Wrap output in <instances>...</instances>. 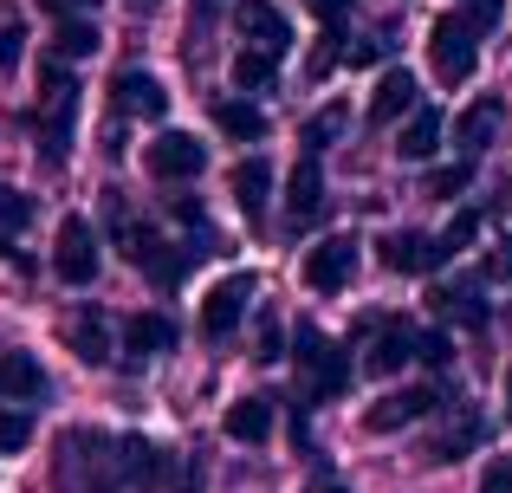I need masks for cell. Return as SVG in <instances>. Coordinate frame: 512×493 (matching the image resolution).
I'll list each match as a JSON object with an SVG mask.
<instances>
[{
  "label": "cell",
  "mask_w": 512,
  "mask_h": 493,
  "mask_svg": "<svg viewBox=\"0 0 512 493\" xmlns=\"http://www.w3.org/2000/svg\"><path fill=\"white\" fill-rule=\"evenodd\" d=\"M428 59H435V78L441 85H467L480 65V46H474V26L467 20H435L428 26Z\"/></svg>",
  "instance_id": "cell-1"
},
{
  "label": "cell",
  "mask_w": 512,
  "mask_h": 493,
  "mask_svg": "<svg viewBox=\"0 0 512 493\" xmlns=\"http://www.w3.org/2000/svg\"><path fill=\"white\" fill-rule=\"evenodd\" d=\"M26 442H33V422L20 409H0V455H20Z\"/></svg>",
  "instance_id": "cell-31"
},
{
  "label": "cell",
  "mask_w": 512,
  "mask_h": 493,
  "mask_svg": "<svg viewBox=\"0 0 512 493\" xmlns=\"http://www.w3.org/2000/svg\"><path fill=\"white\" fill-rule=\"evenodd\" d=\"M409 357H415V331L409 325H383V331H376V344L363 351V370H370V377H396Z\"/></svg>",
  "instance_id": "cell-16"
},
{
  "label": "cell",
  "mask_w": 512,
  "mask_h": 493,
  "mask_svg": "<svg viewBox=\"0 0 512 493\" xmlns=\"http://www.w3.org/2000/svg\"><path fill=\"white\" fill-rule=\"evenodd\" d=\"M39 7H52V13H65V20H85V13H91V0H39Z\"/></svg>",
  "instance_id": "cell-36"
},
{
  "label": "cell",
  "mask_w": 512,
  "mask_h": 493,
  "mask_svg": "<svg viewBox=\"0 0 512 493\" xmlns=\"http://www.w3.org/2000/svg\"><path fill=\"white\" fill-rule=\"evenodd\" d=\"M46 396V370L33 351H0V403H33Z\"/></svg>",
  "instance_id": "cell-14"
},
{
  "label": "cell",
  "mask_w": 512,
  "mask_h": 493,
  "mask_svg": "<svg viewBox=\"0 0 512 493\" xmlns=\"http://www.w3.org/2000/svg\"><path fill=\"white\" fill-rule=\"evenodd\" d=\"M20 52H26V26L20 20H0V72H13Z\"/></svg>",
  "instance_id": "cell-33"
},
{
  "label": "cell",
  "mask_w": 512,
  "mask_h": 493,
  "mask_svg": "<svg viewBox=\"0 0 512 493\" xmlns=\"http://www.w3.org/2000/svg\"><path fill=\"white\" fill-rule=\"evenodd\" d=\"M500 117H506V104H500V98H480V104H467V111L454 117V143H461L467 156H474V150H487V137L500 130Z\"/></svg>",
  "instance_id": "cell-17"
},
{
  "label": "cell",
  "mask_w": 512,
  "mask_h": 493,
  "mask_svg": "<svg viewBox=\"0 0 512 493\" xmlns=\"http://www.w3.org/2000/svg\"><path fill=\"white\" fill-rule=\"evenodd\" d=\"M201 7H214V0H201Z\"/></svg>",
  "instance_id": "cell-41"
},
{
  "label": "cell",
  "mask_w": 512,
  "mask_h": 493,
  "mask_svg": "<svg viewBox=\"0 0 512 493\" xmlns=\"http://www.w3.org/2000/svg\"><path fill=\"white\" fill-rule=\"evenodd\" d=\"M111 98H117V111H124V117H163V111H169L163 78L137 72V65H124V72L111 78Z\"/></svg>",
  "instance_id": "cell-10"
},
{
  "label": "cell",
  "mask_w": 512,
  "mask_h": 493,
  "mask_svg": "<svg viewBox=\"0 0 512 493\" xmlns=\"http://www.w3.org/2000/svg\"><path fill=\"white\" fill-rule=\"evenodd\" d=\"M480 493H512V468H506V461H493V468L480 474Z\"/></svg>",
  "instance_id": "cell-35"
},
{
  "label": "cell",
  "mask_w": 512,
  "mask_h": 493,
  "mask_svg": "<svg viewBox=\"0 0 512 493\" xmlns=\"http://www.w3.org/2000/svg\"><path fill=\"white\" fill-rule=\"evenodd\" d=\"M292 351H299V370L312 377V396H318V403H331V396H338L344 383H350V357L325 338V331L299 325V344H292Z\"/></svg>",
  "instance_id": "cell-2"
},
{
  "label": "cell",
  "mask_w": 512,
  "mask_h": 493,
  "mask_svg": "<svg viewBox=\"0 0 512 493\" xmlns=\"http://www.w3.org/2000/svg\"><path fill=\"white\" fill-rule=\"evenodd\" d=\"M448 260V253H441V241H428V234H389L383 241V266L389 273H435V266Z\"/></svg>",
  "instance_id": "cell-13"
},
{
  "label": "cell",
  "mask_w": 512,
  "mask_h": 493,
  "mask_svg": "<svg viewBox=\"0 0 512 493\" xmlns=\"http://www.w3.org/2000/svg\"><path fill=\"white\" fill-rule=\"evenodd\" d=\"M72 111H78V85L52 65L46 72V163H65V143H72Z\"/></svg>",
  "instance_id": "cell-8"
},
{
  "label": "cell",
  "mask_w": 512,
  "mask_h": 493,
  "mask_svg": "<svg viewBox=\"0 0 512 493\" xmlns=\"http://www.w3.org/2000/svg\"><path fill=\"white\" fill-rule=\"evenodd\" d=\"M474 234H480V215H474V208H461V215H454V221H448V234H441V253H454V247H467V241H474Z\"/></svg>",
  "instance_id": "cell-34"
},
{
  "label": "cell",
  "mask_w": 512,
  "mask_h": 493,
  "mask_svg": "<svg viewBox=\"0 0 512 493\" xmlns=\"http://www.w3.org/2000/svg\"><path fill=\"white\" fill-rule=\"evenodd\" d=\"M273 72H279V59H266V52H253V46H240V52H234V85H240V91L273 85Z\"/></svg>",
  "instance_id": "cell-25"
},
{
  "label": "cell",
  "mask_w": 512,
  "mask_h": 493,
  "mask_svg": "<svg viewBox=\"0 0 512 493\" xmlns=\"http://www.w3.org/2000/svg\"><path fill=\"white\" fill-rule=\"evenodd\" d=\"M227 189H234V202H240V215H260L266 208V189H273V169H266V156H247V163L234 169V182H227Z\"/></svg>",
  "instance_id": "cell-21"
},
{
  "label": "cell",
  "mask_w": 512,
  "mask_h": 493,
  "mask_svg": "<svg viewBox=\"0 0 512 493\" xmlns=\"http://www.w3.org/2000/svg\"><path fill=\"white\" fill-rule=\"evenodd\" d=\"M506 416H512V370H506Z\"/></svg>",
  "instance_id": "cell-39"
},
{
  "label": "cell",
  "mask_w": 512,
  "mask_h": 493,
  "mask_svg": "<svg viewBox=\"0 0 512 493\" xmlns=\"http://www.w3.org/2000/svg\"><path fill=\"white\" fill-rule=\"evenodd\" d=\"M247 299H253V273H227L221 286L201 299V331H208V338H227V331L247 318Z\"/></svg>",
  "instance_id": "cell-7"
},
{
  "label": "cell",
  "mask_w": 512,
  "mask_h": 493,
  "mask_svg": "<svg viewBox=\"0 0 512 493\" xmlns=\"http://www.w3.org/2000/svg\"><path fill=\"white\" fill-rule=\"evenodd\" d=\"M435 143H441V111H409V124H402V137H396V156L402 163H428Z\"/></svg>",
  "instance_id": "cell-19"
},
{
  "label": "cell",
  "mask_w": 512,
  "mask_h": 493,
  "mask_svg": "<svg viewBox=\"0 0 512 493\" xmlns=\"http://www.w3.org/2000/svg\"><path fill=\"white\" fill-rule=\"evenodd\" d=\"M130 7H156V0H130Z\"/></svg>",
  "instance_id": "cell-40"
},
{
  "label": "cell",
  "mask_w": 512,
  "mask_h": 493,
  "mask_svg": "<svg viewBox=\"0 0 512 493\" xmlns=\"http://www.w3.org/2000/svg\"><path fill=\"white\" fill-rule=\"evenodd\" d=\"M435 312L461 318L467 331H480V325H487V299H480V286H441V292H435Z\"/></svg>",
  "instance_id": "cell-23"
},
{
  "label": "cell",
  "mask_w": 512,
  "mask_h": 493,
  "mask_svg": "<svg viewBox=\"0 0 512 493\" xmlns=\"http://www.w3.org/2000/svg\"><path fill=\"white\" fill-rule=\"evenodd\" d=\"M402 111H415V78H409V65H389V72L376 78V98H370V124H396Z\"/></svg>",
  "instance_id": "cell-15"
},
{
  "label": "cell",
  "mask_w": 512,
  "mask_h": 493,
  "mask_svg": "<svg viewBox=\"0 0 512 493\" xmlns=\"http://www.w3.org/2000/svg\"><path fill=\"white\" fill-rule=\"evenodd\" d=\"M214 124H221L234 143H253V137H266V111H260V104H240V98L214 104Z\"/></svg>",
  "instance_id": "cell-22"
},
{
  "label": "cell",
  "mask_w": 512,
  "mask_h": 493,
  "mask_svg": "<svg viewBox=\"0 0 512 493\" xmlns=\"http://www.w3.org/2000/svg\"><path fill=\"white\" fill-rule=\"evenodd\" d=\"M500 20V0H474V26H493Z\"/></svg>",
  "instance_id": "cell-38"
},
{
  "label": "cell",
  "mask_w": 512,
  "mask_h": 493,
  "mask_svg": "<svg viewBox=\"0 0 512 493\" xmlns=\"http://www.w3.org/2000/svg\"><path fill=\"white\" fill-rule=\"evenodd\" d=\"M350 124V111H344V104H325V111H318L312 117V124H305V156H318V150H331V137H338V130Z\"/></svg>",
  "instance_id": "cell-26"
},
{
  "label": "cell",
  "mask_w": 512,
  "mask_h": 493,
  "mask_svg": "<svg viewBox=\"0 0 512 493\" xmlns=\"http://www.w3.org/2000/svg\"><path fill=\"white\" fill-rule=\"evenodd\" d=\"M474 442H480V416H461V429H448V435H441V442L428 448V461H461Z\"/></svg>",
  "instance_id": "cell-27"
},
{
  "label": "cell",
  "mask_w": 512,
  "mask_h": 493,
  "mask_svg": "<svg viewBox=\"0 0 512 493\" xmlns=\"http://www.w3.org/2000/svg\"><path fill=\"white\" fill-rule=\"evenodd\" d=\"M91 46H98V26L91 20H59V52L65 59H85Z\"/></svg>",
  "instance_id": "cell-28"
},
{
  "label": "cell",
  "mask_w": 512,
  "mask_h": 493,
  "mask_svg": "<svg viewBox=\"0 0 512 493\" xmlns=\"http://www.w3.org/2000/svg\"><path fill=\"white\" fill-rule=\"evenodd\" d=\"M467 182H474V163L435 169V176H428V195H441V202H454V195H467Z\"/></svg>",
  "instance_id": "cell-30"
},
{
  "label": "cell",
  "mask_w": 512,
  "mask_h": 493,
  "mask_svg": "<svg viewBox=\"0 0 512 493\" xmlns=\"http://www.w3.org/2000/svg\"><path fill=\"white\" fill-rule=\"evenodd\" d=\"M234 26H240V39H247L253 52H266V59H279V52L292 46V26H286V13H279L273 0H240Z\"/></svg>",
  "instance_id": "cell-5"
},
{
  "label": "cell",
  "mask_w": 512,
  "mask_h": 493,
  "mask_svg": "<svg viewBox=\"0 0 512 493\" xmlns=\"http://www.w3.org/2000/svg\"><path fill=\"white\" fill-rule=\"evenodd\" d=\"M350 273H357V241L350 234H331V241H318L305 253V286L312 292H344Z\"/></svg>",
  "instance_id": "cell-6"
},
{
  "label": "cell",
  "mask_w": 512,
  "mask_h": 493,
  "mask_svg": "<svg viewBox=\"0 0 512 493\" xmlns=\"http://www.w3.org/2000/svg\"><path fill=\"white\" fill-rule=\"evenodd\" d=\"M318 208H325V176H318V156H305L286 176V221L305 228V221H318Z\"/></svg>",
  "instance_id": "cell-12"
},
{
  "label": "cell",
  "mask_w": 512,
  "mask_h": 493,
  "mask_svg": "<svg viewBox=\"0 0 512 493\" xmlns=\"http://www.w3.org/2000/svg\"><path fill=\"white\" fill-rule=\"evenodd\" d=\"M52 266H59L65 286H91V279H98V228H91L85 215H65V221H59Z\"/></svg>",
  "instance_id": "cell-3"
},
{
  "label": "cell",
  "mask_w": 512,
  "mask_h": 493,
  "mask_svg": "<svg viewBox=\"0 0 512 493\" xmlns=\"http://www.w3.org/2000/svg\"><path fill=\"white\" fill-rule=\"evenodd\" d=\"M143 163H150L156 182H195L201 169H208V143H195L188 130H163V137L143 150Z\"/></svg>",
  "instance_id": "cell-4"
},
{
  "label": "cell",
  "mask_w": 512,
  "mask_h": 493,
  "mask_svg": "<svg viewBox=\"0 0 512 493\" xmlns=\"http://www.w3.org/2000/svg\"><path fill=\"white\" fill-rule=\"evenodd\" d=\"M124 344H130V357H163L169 344H175V325H169L163 312H137L124 325Z\"/></svg>",
  "instance_id": "cell-20"
},
{
  "label": "cell",
  "mask_w": 512,
  "mask_h": 493,
  "mask_svg": "<svg viewBox=\"0 0 512 493\" xmlns=\"http://www.w3.org/2000/svg\"><path fill=\"white\" fill-rule=\"evenodd\" d=\"M117 481L124 487H163L169 481V455L156 442H137V435H130V442H117Z\"/></svg>",
  "instance_id": "cell-11"
},
{
  "label": "cell",
  "mask_w": 512,
  "mask_h": 493,
  "mask_svg": "<svg viewBox=\"0 0 512 493\" xmlns=\"http://www.w3.org/2000/svg\"><path fill=\"white\" fill-rule=\"evenodd\" d=\"M415 357H422V364H448L454 357V344H448V331H415Z\"/></svg>",
  "instance_id": "cell-32"
},
{
  "label": "cell",
  "mask_w": 512,
  "mask_h": 493,
  "mask_svg": "<svg viewBox=\"0 0 512 493\" xmlns=\"http://www.w3.org/2000/svg\"><path fill=\"white\" fill-rule=\"evenodd\" d=\"M435 403H441V396L428 390V383H409V390H389L383 403H376L370 416H363V429H376V435H389V429H409V422H422Z\"/></svg>",
  "instance_id": "cell-9"
},
{
  "label": "cell",
  "mask_w": 512,
  "mask_h": 493,
  "mask_svg": "<svg viewBox=\"0 0 512 493\" xmlns=\"http://www.w3.org/2000/svg\"><path fill=\"white\" fill-rule=\"evenodd\" d=\"M72 351H78V364H111V338H104V318H91V312H78V318H72Z\"/></svg>",
  "instance_id": "cell-24"
},
{
  "label": "cell",
  "mask_w": 512,
  "mask_h": 493,
  "mask_svg": "<svg viewBox=\"0 0 512 493\" xmlns=\"http://www.w3.org/2000/svg\"><path fill=\"white\" fill-rule=\"evenodd\" d=\"M305 7H312V13H318V20H325V26H331V20H338V13L350 7V0H305Z\"/></svg>",
  "instance_id": "cell-37"
},
{
  "label": "cell",
  "mask_w": 512,
  "mask_h": 493,
  "mask_svg": "<svg viewBox=\"0 0 512 493\" xmlns=\"http://www.w3.org/2000/svg\"><path fill=\"white\" fill-rule=\"evenodd\" d=\"M221 429L234 435V442H266V435H273V403H266V396H240V403H227Z\"/></svg>",
  "instance_id": "cell-18"
},
{
  "label": "cell",
  "mask_w": 512,
  "mask_h": 493,
  "mask_svg": "<svg viewBox=\"0 0 512 493\" xmlns=\"http://www.w3.org/2000/svg\"><path fill=\"white\" fill-rule=\"evenodd\" d=\"M26 221H33V202H26L20 189H7V182H0V234H20Z\"/></svg>",
  "instance_id": "cell-29"
}]
</instances>
